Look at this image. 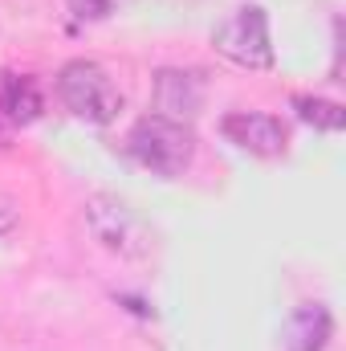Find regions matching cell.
I'll return each mask as SVG.
<instances>
[{
    "mask_svg": "<svg viewBox=\"0 0 346 351\" xmlns=\"http://www.w3.org/2000/svg\"><path fill=\"white\" fill-rule=\"evenodd\" d=\"M127 152L135 164H143L147 172L155 176H179L191 156H196V135H191V123H175L168 114H143L131 135H127Z\"/></svg>",
    "mask_w": 346,
    "mask_h": 351,
    "instance_id": "6da1fadb",
    "label": "cell"
},
{
    "mask_svg": "<svg viewBox=\"0 0 346 351\" xmlns=\"http://www.w3.org/2000/svg\"><path fill=\"white\" fill-rule=\"evenodd\" d=\"M57 94H62V102L74 119L94 123V127H106L122 114V90L114 86V78L98 62H86V58L62 66Z\"/></svg>",
    "mask_w": 346,
    "mask_h": 351,
    "instance_id": "7a4b0ae2",
    "label": "cell"
},
{
    "mask_svg": "<svg viewBox=\"0 0 346 351\" xmlns=\"http://www.w3.org/2000/svg\"><path fill=\"white\" fill-rule=\"evenodd\" d=\"M212 45L220 58H228L232 66L241 70H269L273 66V33H269V16L257 4H245L237 8L216 33H212Z\"/></svg>",
    "mask_w": 346,
    "mask_h": 351,
    "instance_id": "3957f363",
    "label": "cell"
},
{
    "mask_svg": "<svg viewBox=\"0 0 346 351\" xmlns=\"http://www.w3.org/2000/svg\"><path fill=\"white\" fill-rule=\"evenodd\" d=\"M220 131L228 143H237L241 152L261 156V160H273V156H285L289 147V131L277 114H261V110H232L220 119Z\"/></svg>",
    "mask_w": 346,
    "mask_h": 351,
    "instance_id": "277c9868",
    "label": "cell"
},
{
    "mask_svg": "<svg viewBox=\"0 0 346 351\" xmlns=\"http://www.w3.org/2000/svg\"><path fill=\"white\" fill-rule=\"evenodd\" d=\"M204 98H208V82L200 70H159L155 74V114L191 123L204 110Z\"/></svg>",
    "mask_w": 346,
    "mask_h": 351,
    "instance_id": "5b68a950",
    "label": "cell"
},
{
    "mask_svg": "<svg viewBox=\"0 0 346 351\" xmlns=\"http://www.w3.org/2000/svg\"><path fill=\"white\" fill-rule=\"evenodd\" d=\"M334 335V319L322 302H302L293 315H289V327H285V348L289 351H326Z\"/></svg>",
    "mask_w": 346,
    "mask_h": 351,
    "instance_id": "8992f818",
    "label": "cell"
},
{
    "mask_svg": "<svg viewBox=\"0 0 346 351\" xmlns=\"http://www.w3.org/2000/svg\"><path fill=\"white\" fill-rule=\"evenodd\" d=\"M45 98L41 86L29 78V74H12V70H0V110L16 123H33L41 114Z\"/></svg>",
    "mask_w": 346,
    "mask_h": 351,
    "instance_id": "52a82bcc",
    "label": "cell"
},
{
    "mask_svg": "<svg viewBox=\"0 0 346 351\" xmlns=\"http://www.w3.org/2000/svg\"><path fill=\"white\" fill-rule=\"evenodd\" d=\"M293 110H297L302 123H310V127H318V131H343V123H346V114H343L338 102L310 98V94H297V98H293Z\"/></svg>",
    "mask_w": 346,
    "mask_h": 351,
    "instance_id": "ba28073f",
    "label": "cell"
},
{
    "mask_svg": "<svg viewBox=\"0 0 346 351\" xmlns=\"http://www.w3.org/2000/svg\"><path fill=\"white\" fill-rule=\"evenodd\" d=\"M110 4H114V0H70V12H74L78 21H102V16L110 12Z\"/></svg>",
    "mask_w": 346,
    "mask_h": 351,
    "instance_id": "9c48e42d",
    "label": "cell"
},
{
    "mask_svg": "<svg viewBox=\"0 0 346 351\" xmlns=\"http://www.w3.org/2000/svg\"><path fill=\"white\" fill-rule=\"evenodd\" d=\"M12 221H16V208H12V200H8V196H0V233H8V229H12Z\"/></svg>",
    "mask_w": 346,
    "mask_h": 351,
    "instance_id": "30bf717a",
    "label": "cell"
}]
</instances>
